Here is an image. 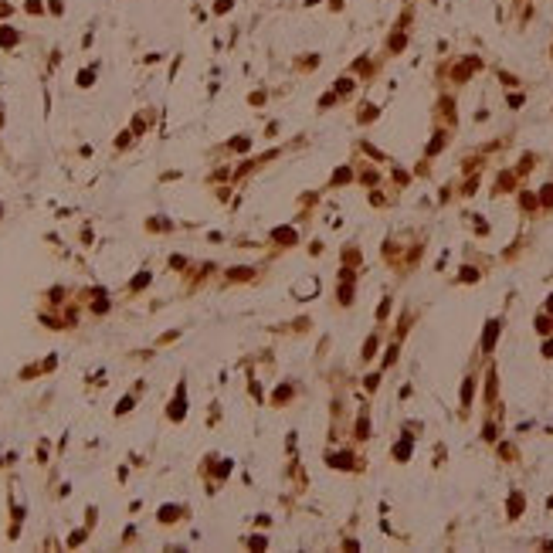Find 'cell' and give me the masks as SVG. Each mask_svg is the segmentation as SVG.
<instances>
[{"mask_svg":"<svg viewBox=\"0 0 553 553\" xmlns=\"http://www.w3.org/2000/svg\"><path fill=\"white\" fill-rule=\"evenodd\" d=\"M404 44H407V34H404V31H394L390 41H387V51H390V55H397V51H404Z\"/></svg>","mask_w":553,"mask_h":553,"instance_id":"1","label":"cell"},{"mask_svg":"<svg viewBox=\"0 0 553 553\" xmlns=\"http://www.w3.org/2000/svg\"><path fill=\"white\" fill-rule=\"evenodd\" d=\"M492 340H496V323L485 329V350H492Z\"/></svg>","mask_w":553,"mask_h":553,"instance_id":"2","label":"cell"},{"mask_svg":"<svg viewBox=\"0 0 553 553\" xmlns=\"http://www.w3.org/2000/svg\"><path fill=\"white\" fill-rule=\"evenodd\" d=\"M305 3H319V0H305Z\"/></svg>","mask_w":553,"mask_h":553,"instance_id":"3","label":"cell"}]
</instances>
